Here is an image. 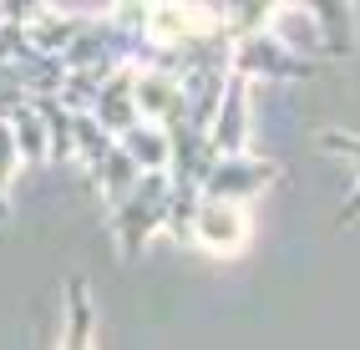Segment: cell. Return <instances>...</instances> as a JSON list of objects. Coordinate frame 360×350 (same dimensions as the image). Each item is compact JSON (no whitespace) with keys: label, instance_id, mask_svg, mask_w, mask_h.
<instances>
[{"label":"cell","instance_id":"cell-1","mask_svg":"<svg viewBox=\"0 0 360 350\" xmlns=\"http://www.w3.org/2000/svg\"><path fill=\"white\" fill-rule=\"evenodd\" d=\"M274 173L269 168H254V162H244V157H229V162H219V168H213V178H208V188L213 193H254V188H264V183H269Z\"/></svg>","mask_w":360,"mask_h":350},{"label":"cell","instance_id":"cell-2","mask_svg":"<svg viewBox=\"0 0 360 350\" xmlns=\"http://www.w3.org/2000/svg\"><path fill=\"white\" fill-rule=\"evenodd\" d=\"M198 233L208 244H219V249H233L244 239V219H238L233 208H224V203H208V208H198Z\"/></svg>","mask_w":360,"mask_h":350},{"label":"cell","instance_id":"cell-3","mask_svg":"<svg viewBox=\"0 0 360 350\" xmlns=\"http://www.w3.org/2000/svg\"><path fill=\"white\" fill-rule=\"evenodd\" d=\"M244 143V82H233L229 86V97H224V122H219V148H238Z\"/></svg>","mask_w":360,"mask_h":350}]
</instances>
